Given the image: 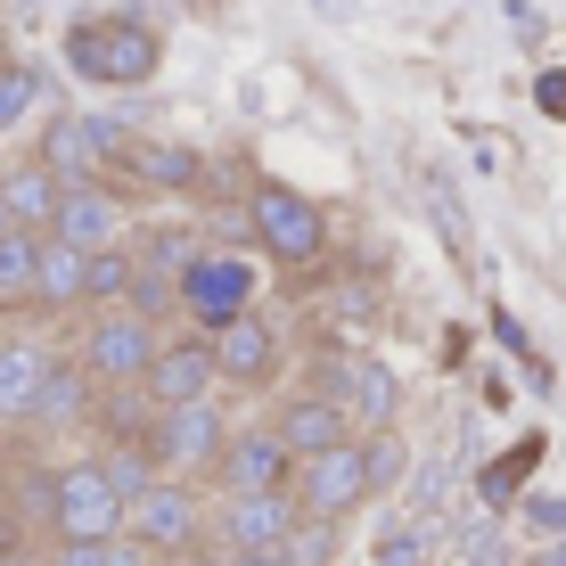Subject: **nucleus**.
I'll list each match as a JSON object with an SVG mask.
<instances>
[{"label": "nucleus", "instance_id": "14", "mask_svg": "<svg viewBox=\"0 0 566 566\" xmlns=\"http://www.w3.org/2000/svg\"><path fill=\"white\" fill-rule=\"evenodd\" d=\"M213 345L206 337H165L156 345V361L140 369V395L156 402V411H165V402H198V395H213Z\"/></svg>", "mask_w": 566, "mask_h": 566}, {"label": "nucleus", "instance_id": "7", "mask_svg": "<svg viewBox=\"0 0 566 566\" xmlns=\"http://www.w3.org/2000/svg\"><path fill=\"white\" fill-rule=\"evenodd\" d=\"M312 386H321L328 402H337L345 419H369V427H386L395 419V369H386L378 354H354V345H328L321 361H312Z\"/></svg>", "mask_w": 566, "mask_h": 566}, {"label": "nucleus", "instance_id": "31", "mask_svg": "<svg viewBox=\"0 0 566 566\" xmlns=\"http://www.w3.org/2000/svg\"><path fill=\"white\" fill-rule=\"evenodd\" d=\"M230 566H287V551H230Z\"/></svg>", "mask_w": 566, "mask_h": 566}, {"label": "nucleus", "instance_id": "25", "mask_svg": "<svg viewBox=\"0 0 566 566\" xmlns=\"http://www.w3.org/2000/svg\"><path fill=\"white\" fill-rule=\"evenodd\" d=\"M132 296V247H99L91 255V304H124Z\"/></svg>", "mask_w": 566, "mask_h": 566}, {"label": "nucleus", "instance_id": "23", "mask_svg": "<svg viewBox=\"0 0 566 566\" xmlns=\"http://www.w3.org/2000/svg\"><path fill=\"white\" fill-rule=\"evenodd\" d=\"M57 566H156V551L132 534H99V542H57Z\"/></svg>", "mask_w": 566, "mask_h": 566}, {"label": "nucleus", "instance_id": "26", "mask_svg": "<svg viewBox=\"0 0 566 566\" xmlns=\"http://www.w3.org/2000/svg\"><path fill=\"white\" fill-rule=\"evenodd\" d=\"M33 99H42V74H33V66H0V132L25 124Z\"/></svg>", "mask_w": 566, "mask_h": 566}, {"label": "nucleus", "instance_id": "29", "mask_svg": "<svg viewBox=\"0 0 566 566\" xmlns=\"http://www.w3.org/2000/svg\"><path fill=\"white\" fill-rule=\"evenodd\" d=\"M534 99H542V115H566V74H542Z\"/></svg>", "mask_w": 566, "mask_h": 566}, {"label": "nucleus", "instance_id": "1", "mask_svg": "<svg viewBox=\"0 0 566 566\" xmlns=\"http://www.w3.org/2000/svg\"><path fill=\"white\" fill-rule=\"evenodd\" d=\"M66 66L99 91H140L165 66V42H156V25H140V17H83L66 33Z\"/></svg>", "mask_w": 566, "mask_h": 566}, {"label": "nucleus", "instance_id": "13", "mask_svg": "<svg viewBox=\"0 0 566 566\" xmlns=\"http://www.w3.org/2000/svg\"><path fill=\"white\" fill-rule=\"evenodd\" d=\"M304 517V501L287 493V484H271V493H230V510H222V542L230 551H280Z\"/></svg>", "mask_w": 566, "mask_h": 566}, {"label": "nucleus", "instance_id": "2", "mask_svg": "<svg viewBox=\"0 0 566 566\" xmlns=\"http://www.w3.org/2000/svg\"><path fill=\"white\" fill-rule=\"evenodd\" d=\"M50 534H57V542L124 534V484L107 476V460H66V468L50 476Z\"/></svg>", "mask_w": 566, "mask_h": 566}, {"label": "nucleus", "instance_id": "20", "mask_svg": "<svg viewBox=\"0 0 566 566\" xmlns=\"http://www.w3.org/2000/svg\"><path fill=\"white\" fill-rule=\"evenodd\" d=\"M99 402H91V369L83 361H50V378H42V402H33V427H83Z\"/></svg>", "mask_w": 566, "mask_h": 566}, {"label": "nucleus", "instance_id": "33", "mask_svg": "<svg viewBox=\"0 0 566 566\" xmlns=\"http://www.w3.org/2000/svg\"><path fill=\"white\" fill-rule=\"evenodd\" d=\"M542 566H566V534H558V551H551V558H542Z\"/></svg>", "mask_w": 566, "mask_h": 566}, {"label": "nucleus", "instance_id": "15", "mask_svg": "<svg viewBox=\"0 0 566 566\" xmlns=\"http://www.w3.org/2000/svg\"><path fill=\"white\" fill-rule=\"evenodd\" d=\"M296 476V452H287L271 427H247V436L222 443V460H213V484L222 493H271V484Z\"/></svg>", "mask_w": 566, "mask_h": 566}, {"label": "nucleus", "instance_id": "6", "mask_svg": "<svg viewBox=\"0 0 566 566\" xmlns=\"http://www.w3.org/2000/svg\"><path fill=\"white\" fill-rule=\"evenodd\" d=\"M287 493L304 501V517H345V510H361L369 501V443H328V452H312V460H296V476H287Z\"/></svg>", "mask_w": 566, "mask_h": 566}, {"label": "nucleus", "instance_id": "30", "mask_svg": "<svg viewBox=\"0 0 566 566\" xmlns=\"http://www.w3.org/2000/svg\"><path fill=\"white\" fill-rule=\"evenodd\" d=\"M378 558H386V566H411V558H419V534H395V542H386Z\"/></svg>", "mask_w": 566, "mask_h": 566}, {"label": "nucleus", "instance_id": "22", "mask_svg": "<svg viewBox=\"0 0 566 566\" xmlns=\"http://www.w3.org/2000/svg\"><path fill=\"white\" fill-rule=\"evenodd\" d=\"M33 263H42V230H0V304H33Z\"/></svg>", "mask_w": 566, "mask_h": 566}, {"label": "nucleus", "instance_id": "18", "mask_svg": "<svg viewBox=\"0 0 566 566\" xmlns=\"http://www.w3.org/2000/svg\"><path fill=\"white\" fill-rule=\"evenodd\" d=\"M33 304H42V312H74V304H91V255H83V247H66V239H50V230H42Z\"/></svg>", "mask_w": 566, "mask_h": 566}, {"label": "nucleus", "instance_id": "9", "mask_svg": "<svg viewBox=\"0 0 566 566\" xmlns=\"http://www.w3.org/2000/svg\"><path fill=\"white\" fill-rule=\"evenodd\" d=\"M247 304H255V263L247 255H189L181 263V312L198 328L230 321V312H247Z\"/></svg>", "mask_w": 566, "mask_h": 566}, {"label": "nucleus", "instance_id": "21", "mask_svg": "<svg viewBox=\"0 0 566 566\" xmlns=\"http://www.w3.org/2000/svg\"><path fill=\"white\" fill-rule=\"evenodd\" d=\"M115 165L140 172L148 189H189V181H198V156H189V148H172V140H132V132H124V148H115Z\"/></svg>", "mask_w": 566, "mask_h": 566}, {"label": "nucleus", "instance_id": "19", "mask_svg": "<svg viewBox=\"0 0 566 566\" xmlns=\"http://www.w3.org/2000/svg\"><path fill=\"white\" fill-rule=\"evenodd\" d=\"M57 189H66V181H57L42 156H25V165H9V172H0V206H9V222H17V230H50Z\"/></svg>", "mask_w": 566, "mask_h": 566}, {"label": "nucleus", "instance_id": "5", "mask_svg": "<svg viewBox=\"0 0 566 566\" xmlns=\"http://www.w3.org/2000/svg\"><path fill=\"white\" fill-rule=\"evenodd\" d=\"M124 534L148 542L156 558H181L189 542L206 534V501L189 493V476H148L140 493L124 501Z\"/></svg>", "mask_w": 566, "mask_h": 566}, {"label": "nucleus", "instance_id": "4", "mask_svg": "<svg viewBox=\"0 0 566 566\" xmlns=\"http://www.w3.org/2000/svg\"><path fill=\"white\" fill-rule=\"evenodd\" d=\"M140 443H148V460L165 468V476H213L230 427H222V411H213V395H198V402H165V411H148Z\"/></svg>", "mask_w": 566, "mask_h": 566}, {"label": "nucleus", "instance_id": "16", "mask_svg": "<svg viewBox=\"0 0 566 566\" xmlns=\"http://www.w3.org/2000/svg\"><path fill=\"white\" fill-rule=\"evenodd\" d=\"M50 361L57 354L42 337H0V427H33V402H42Z\"/></svg>", "mask_w": 566, "mask_h": 566}, {"label": "nucleus", "instance_id": "11", "mask_svg": "<svg viewBox=\"0 0 566 566\" xmlns=\"http://www.w3.org/2000/svg\"><path fill=\"white\" fill-rule=\"evenodd\" d=\"M115 148H124V132H115L107 115H57V124L42 132V165L57 172V181H99V172L115 165Z\"/></svg>", "mask_w": 566, "mask_h": 566}, {"label": "nucleus", "instance_id": "28", "mask_svg": "<svg viewBox=\"0 0 566 566\" xmlns=\"http://www.w3.org/2000/svg\"><path fill=\"white\" fill-rule=\"evenodd\" d=\"M525 525H534V534H566V493H525Z\"/></svg>", "mask_w": 566, "mask_h": 566}, {"label": "nucleus", "instance_id": "27", "mask_svg": "<svg viewBox=\"0 0 566 566\" xmlns=\"http://www.w3.org/2000/svg\"><path fill=\"white\" fill-rule=\"evenodd\" d=\"M402 460H411V452H402V436H395V427H378V436H369V493H395Z\"/></svg>", "mask_w": 566, "mask_h": 566}, {"label": "nucleus", "instance_id": "32", "mask_svg": "<svg viewBox=\"0 0 566 566\" xmlns=\"http://www.w3.org/2000/svg\"><path fill=\"white\" fill-rule=\"evenodd\" d=\"M468 566H501V542H493V534H484V542H476V551H468Z\"/></svg>", "mask_w": 566, "mask_h": 566}, {"label": "nucleus", "instance_id": "10", "mask_svg": "<svg viewBox=\"0 0 566 566\" xmlns=\"http://www.w3.org/2000/svg\"><path fill=\"white\" fill-rule=\"evenodd\" d=\"M206 345H213V378H230V386H263L271 369H280V328H271L255 304L230 312V321H213Z\"/></svg>", "mask_w": 566, "mask_h": 566}, {"label": "nucleus", "instance_id": "8", "mask_svg": "<svg viewBox=\"0 0 566 566\" xmlns=\"http://www.w3.org/2000/svg\"><path fill=\"white\" fill-rule=\"evenodd\" d=\"M255 239H263L280 263H296V271H312V263L328 255L321 206H312L304 189H287V181H263V189H255Z\"/></svg>", "mask_w": 566, "mask_h": 566}, {"label": "nucleus", "instance_id": "12", "mask_svg": "<svg viewBox=\"0 0 566 566\" xmlns=\"http://www.w3.org/2000/svg\"><path fill=\"white\" fill-rule=\"evenodd\" d=\"M50 239L83 247V255L124 247V198H115L107 181H66V189H57V213H50Z\"/></svg>", "mask_w": 566, "mask_h": 566}, {"label": "nucleus", "instance_id": "24", "mask_svg": "<svg viewBox=\"0 0 566 566\" xmlns=\"http://www.w3.org/2000/svg\"><path fill=\"white\" fill-rule=\"evenodd\" d=\"M534 460H542V436H525L517 452H501L493 468H484V501H493V510H510V501L525 493V476H534Z\"/></svg>", "mask_w": 566, "mask_h": 566}, {"label": "nucleus", "instance_id": "3", "mask_svg": "<svg viewBox=\"0 0 566 566\" xmlns=\"http://www.w3.org/2000/svg\"><path fill=\"white\" fill-rule=\"evenodd\" d=\"M156 321L132 304H99V321L74 337V361L91 369V386H140V369L156 361Z\"/></svg>", "mask_w": 566, "mask_h": 566}, {"label": "nucleus", "instance_id": "35", "mask_svg": "<svg viewBox=\"0 0 566 566\" xmlns=\"http://www.w3.org/2000/svg\"><path fill=\"white\" fill-rule=\"evenodd\" d=\"M181 566H213V558H189V551H181Z\"/></svg>", "mask_w": 566, "mask_h": 566}, {"label": "nucleus", "instance_id": "34", "mask_svg": "<svg viewBox=\"0 0 566 566\" xmlns=\"http://www.w3.org/2000/svg\"><path fill=\"white\" fill-rule=\"evenodd\" d=\"M321 9H328V17H345V9H354V0H321Z\"/></svg>", "mask_w": 566, "mask_h": 566}, {"label": "nucleus", "instance_id": "36", "mask_svg": "<svg viewBox=\"0 0 566 566\" xmlns=\"http://www.w3.org/2000/svg\"><path fill=\"white\" fill-rule=\"evenodd\" d=\"M0 230H17V222H9V206H0Z\"/></svg>", "mask_w": 566, "mask_h": 566}, {"label": "nucleus", "instance_id": "17", "mask_svg": "<svg viewBox=\"0 0 566 566\" xmlns=\"http://www.w3.org/2000/svg\"><path fill=\"white\" fill-rule=\"evenodd\" d=\"M271 436H280L296 460H312V452H328V443H345V436H354V419H345L337 402H328L321 386H312V395H287V402H280Z\"/></svg>", "mask_w": 566, "mask_h": 566}]
</instances>
